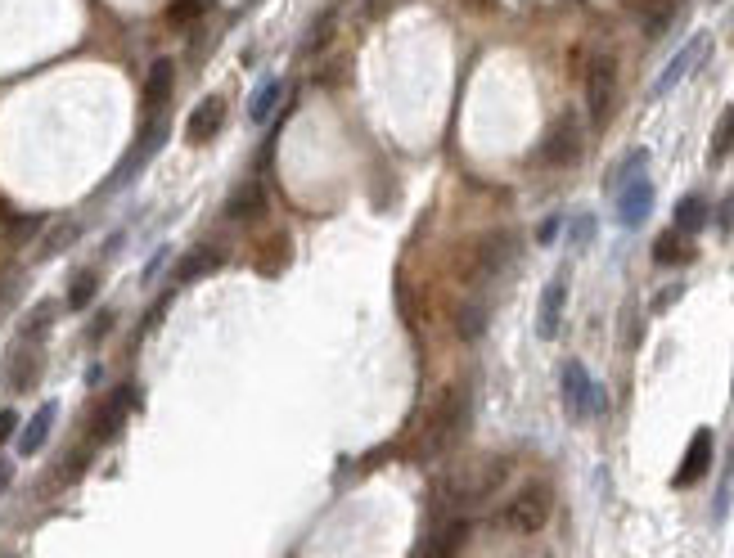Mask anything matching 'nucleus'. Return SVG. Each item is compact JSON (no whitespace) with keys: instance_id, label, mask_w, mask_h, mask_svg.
<instances>
[{"instance_id":"nucleus-1","label":"nucleus","mask_w":734,"mask_h":558,"mask_svg":"<svg viewBox=\"0 0 734 558\" xmlns=\"http://www.w3.org/2000/svg\"><path fill=\"white\" fill-rule=\"evenodd\" d=\"M469 419H473V392L464 383H451L437 405L428 410L424 419V432H419V446H415V459H437L446 450L460 446V437L469 432Z\"/></svg>"},{"instance_id":"nucleus-2","label":"nucleus","mask_w":734,"mask_h":558,"mask_svg":"<svg viewBox=\"0 0 734 558\" xmlns=\"http://www.w3.org/2000/svg\"><path fill=\"white\" fill-rule=\"evenodd\" d=\"M518 257V234L514 230H491L482 239H473L460 257V275L464 284H487V279H500Z\"/></svg>"},{"instance_id":"nucleus-3","label":"nucleus","mask_w":734,"mask_h":558,"mask_svg":"<svg viewBox=\"0 0 734 558\" xmlns=\"http://www.w3.org/2000/svg\"><path fill=\"white\" fill-rule=\"evenodd\" d=\"M505 477H509V459H500V455L464 459V464H455V473L446 477V500L478 504V500H487V495L496 491Z\"/></svg>"},{"instance_id":"nucleus-4","label":"nucleus","mask_w":734,"mask_h":558,"mask_svg":"<svg viewBox=\"0 0 734 558\" xmlns=\"http://www.w3.org/2000/svg\"><path fill=\"white\" fill-rule=\"evenodd\" d=\"M550 509H554V491H550V486H545V482H527L523 491L505 504L500 522H505L509 531H518V536H532V531H541L545 522H550Z\"/></svg>"},{"instance_id":"nucleus-5","label":"nucleus","mask_w":734,"mask_h":558,"mask_svg":"<svg viewBox=\"0 0 734 558\" xmlns=\"http://www.w3.org/2000/svg\"><path fill=\"white\" fill-rule=\"evenodd\" d=\"M586 104H590V122L604 126L613 117L617 104V59L613 54H595L586 68Z\"/></svg>"},{"instance_id":"nucleus-6","label":"nucleus","mask_w":734,"mask_h":558,"mask_svg":"<svg viewBox=\"0 0 734 558\" xmlns=\"http://www.w3.org/2000/svg\"><path fill=\"white\" fill-rule=\"evenodd\" d=\"M563 405H568L572 419H590V414L604 410V387L586 374L581 360H568V365H563Z\"/></svg>"},{"instance_id":"nucleus-7","label":"nucleus","mask_w":734,"mask_h":558,"mask_svg":"<svg viewBox=\"0 0 734 558\" xmlns=\"http://www.w3.org/2000/svg\"><path fill=\"white\" fill-rule=\"evenodd\" d=\"M577 158H581V122L572 113H563L559 122L545 131L541 162H545V167H572Z\"/></svg>"},{"instance_id":"nucleus-8","label":"nucleus","mask_w":734,"mask_h":558,"mask_svg":"<svg viewBox=\"0 0 734 558\" xmlns=\"http://www.w3.org/2000/svg\"><path fill=\"white\" fill-rule=\"evenodd\" d=\"M167 131H172V126H167V117H149V122H145V131H140V140H136V149H131L127 158H122V167L113 171L109 189H118V185H127V180H136V176H140V167H145V162L154 158L158 149H163Z\"/></svg>"},{"instance_id":"nucleus-9","label":"nucleus","mask_w":734,"mask_h":558,"mask_svg":"<svg viewBox=\"0 0 734 558\" xmlns=\"http://www.w3.org/2000/svg\"><path fill=\"white\" fill-rule=\"evenodd\" d=\"M464 540H469V522H464V518H446V522H437L424 540H419L415 558H455L464 549Z\"/></svg>"},{"instance_id":"nucleus-10","label":"nucleus","mask_w":734,"mask_h":558,"mask_svg":"<svg viewBox=\"0 0 734 558\" xmlns=\"http://www.w3.org/2000/svg\"><path fill=\"white\" fill-rule=\"evenodd\" d=\"M653 212V185L649 176H635L631 185L617 189V221L626 225V230H635V225H644Z\"/></svg>"},{"instance_id":"nucleus-11","label":"nucleus","mask_w":734,"mask_h":558,"mask_svg":"<svg viewBox=\"0 0 734 558\" xmlns=\"http://www.w3.org/2000/svg\"><path fill=\"white\" fill-rule=\"evenodd\" d=\"M221 126H226V99L208 95L190 113V122H185V140H190V144H208L212 135H221Z\"/></svg>"},{"instance_id":"nucleus-12","label":"nucleus","mask_w":734,"mask_h":558,"mask_svg":"<svg viewBox=\"0 0 734 558\" xmlns=\"http://www.w3.org/2000/svg\"><path fill=\"white\" fill-rule=\"evenodd\" d=\"M563 306H568V279H550L541 293V311H536V333H541L545 342L559 338V324H563Z\"/></svg>"},{"instance_id":"nucleus-13","label":"nucleus","mask_w":734,"mask_h":558,"mask_svg":"<svg viewBox=\"0 0 734 558\" xmlns=\"http://www.w3.org/2000/svg\"><path fill=\"white\" fill-rule=\"evenodd\" d=\"M707 464H712V432H707V428H698V432H694V441H689V450H685V459H680V468H676V477H671V482H676V486H694L698 477L707 473Z\"/></svg>"},{"instance_id":"nucleus-14","label":"nucleus","mask_w":734,"mask_h":558,"mask_svg":"<svg viewBox=\"0 0 734 558\" xmlns=\"http://www.w3.org/2000/svg\"><path fill=\"white\" fill-rule=\"evenodd\" d=\"M707 50H712V45H707V36H694V41H689V45H685V50H680V54H676V59H671V63H667V72H662V77H658V81H653V95H658V99H662V95H667V90H671V86H676V81H680V77H685V72H689V68H694V63H698V59H703V54H707Z\"/></svg>"},{"instance_id":"nucleus-15","label":"nucleus","mask_w":734,"mask_h":558,"mask_svg":"<svg viewBox=\"0 0 734 558\" xmlns=\"http://www.w3.org/2000/svg\"><path fill=\"white\" fill-rule=\"evenodd\" d=\"M266 212V189H262V180H244V185L230 194V203H226V216L230 221H257V216Z\"/></svg>"},{"instance_id":"nucleus-16","label":"nucleus","mask_w":734,"mask_h":558,"mask_svg":"<svg viewBox=\"0 0 734 558\" xmlns=\"http://www.w3.org/2000/svg\"><path fill=\"white\" fill-rule=\"evenodd\" d=\"M172 86H176L172 59H154V68H149V77H145V113H158V108H167V99H172Z\"/></svg>"},{"instance_id":"nucleus-17","label":"nucleus","mask_w":734,"mask_h":558,"mask_svg":"<svg viewBox=\"0 0 734 558\" xmlns=\"http://www.w3.org/2000/svg\"><path fill=\"white\" fill-rule=\"evenodd\" d=\"M55 419H59V405L55 401H46L37 414L28 419V428H23V437H19V455H37L41 446H46V437H50V428H55Z\"/></svg>"},{"instance_id":"nucleus-18","label":"nucleus","mask_w":734,"mask_h":558,"mask_svg":"<svg viewBox=\"0 0 734 558\" xmlns=\"http://www.w3.org/2000/svg\"><path fill=\"white\" fill-rule=\"evenodd\" d=\"M127 405H131V387H122V392H113L109 401H104V410L95 414V441L118 437V428L127 423Z\"/></svg>"},{"instance_id":"nucleus-19","label":"nucleus","mask_w":734,"mask_h":558,"mask_svg":"<svg viewBox=\"0 0 734 558\" xmlns=\"http://www.w3.org/2000/svg\"><path fill=\"white\" fill-rule=\"evenodd\" d=\"M676 14H680V0H644V5H640L644 36H649V41L667 36V27L676 23Z\"/></svg>"},{"instance_id":"nucleus-20","label":"nucleus","mask_w":734,"mask_h":558,"mask_svg":"<svg viewBox=\"0 0 734 558\" xmlns=\"http://www.w3.org/2000/svg\"><path fill=\"white\" fill-rule=\"evenodd\" d=\"M226 261V252L221 248H194L190 257L176 266V284H194V279H203V275H212V270Z\"/></svg>"},{"instance_id":"nucleus-21","label":"nucleus","mask_w":734,"mask_h":558,"mask_svg":"<svg viewBox=\"0 0 734 558\" xmlns=\"http://www.w3.org/2000/svg\"><path fill=\"white\" fill-rule=\"evenodd\" d=\"M653 261H658V266H685V261H694V248H685L680 234L667 230V234L653 239Z\"/></svg>"},{"instance_id":"nucleus-22","label":"nucleus","mask_w":734,"mask_h":558,"mask_svg":"<svg viewBox=\"0 0 734 558\" xmlns=\"http://www.w3.org/2000/svg\"><path fill=\"white\" fill-rule=\"evenodd\" d=\"M707 225V203L698 194L680 198L676 203V234H698Z\"/></svg>"},{"instance_id":"nucleus-23","label":"nucleus","mask_w":734,"mask_h":558,"mask_svg":"<svg viewBox=\"0 0 734 558\" xmlns=\"http://www.w3.org/2000/svg\"><path fill=\"white\" fill-rule=\"evenodd\" d=\"M482 329H487V306L464 302L460 311H455V333H460L464 342H473V338H482Z\"/></svg>"},{"instance_id":"nucleus-24","label":"nucleus","mask_w":734,"mask_h":558,"mask_svg":"<svg viewBox=\"0 0 734 558\" xmlns=\"http://www.w3.org/2000/svg\"><path fill=\"white\" fill-rule=\"evenodd\" d=\"M280 95H284V81H280V77L262 81V86L253 90V104H248V117H253V122H266V117H271V108L280 104Z\"/></svg>"},{"instance_id":"nucleus-25","label":"nucleus","mask_w":734,"mask_h":558,"mask_svg":"<svg viewBox=\"0 0 734 558\" xmlns=\"http://www.w3.org/2000/svg\"><path fill=\"white\" fill-rule=\"evenodd\" d=\"M37 374H41V356H37V351H23V356L10 365V387H14V392H32Z\"/></svg>"},{"instance_id":"nucleus-26","label":"nucleus","mask_w":734,"mask_h":558,"mask_svg":"<svg viewBox=\"0 0 734 558\" xmlns=\"http://www.w3.org/2000/svg\"><path fill=\"white\" fill-rule=\"evenodd\" d=\"M77 234H82V221H73V216H68V221H59L55 230L46 234V243H41V257H59L64 248H73Z\"/></svg>"},{"instance_id":"nucleus-27","label":"nucleus","mask_w":734,"mask_h":558,"mask_svg":"<svg viewBox=\"0 0 734 558\" xmlns=\"http://www.w3.org/2000/svg\"><path fill=\"white\" fill-rule=\"evenodd\" d=\"M95 293H100V275H95V270H82V275L73 279V288H68V306H73V311H86V306L95 302Z\"/></svg>"},{"instance_id":"nucleus-28","label":"nucleus","mask_w":734,"mask_h":558,"mask_svg":"<svg viewBox=\"0 0 734 558\" xmlns=\"http://www.w3.org/2000/svg\"><path fill=\"white\" fill-rule=\"evenodd\" d=\"M55 311H59V306H55V302H41V306H37V311H32V315H28V320H23L19 338H23V342H32V338H37V333H46V329H50V324H55Z\"/></svg>"},{"instance_id":"nucleus-29","label":"nucleus","mask_w":734,"mask_h":558,"mask_svg":"<svg viewBox=\"0 0 734 558\" xmlns=\"http://www.w3.org/2000/svg\"><path fill=\"white\" fill-rule=\"evenodd\" d=\"M734 149V104L721 113V122H716V131H712V153L716 158H725V153Z\"/></svg>"},{"instance_id":"nucleus-30","label":"nucleus","mask_w":734,"mask_h":558,"mask_svg":"<svg viewBox=\"0 0 734 558\" xmlns=\"http://www.w3.org/2000/svg\"><path fill=\"white\" fill-rule=\"evenodd\" d=\"M203 9H208V0H176V5H167V23L185 27V23H194V18H203Z\"/></svg>"},{"instance_id":"nucleus-31","label":"nucleus","mask_w":734,"mask_h":558,"mask_svg":"<svg viewBox=\"0 0 734 558\" xmlns=\"http://www.w3.org/2000/svg\"><path fill=\"white\" fill-rule=\"evenodd\" d=\"M640 167H649V153H644V149H635V153H631V158H626V162H622V167H617V176H613V180H608V185H613V189L631 185V180H635V176H640Z\"/></svg>"},{"instance_id":"nucleus-32","label":"nucleus","mask_w":734,"mask_h":558,"mask_svg":"<svg viewBox=\"0 0 734 558\" xmlns=\"http://www.w3.org/2000/svg\"><path fill=\"white\" fill-rule=\"evenodd\" d=\"M37 225H41V216H19V212H10V221L0 225V230H5V239L23 243V239H28L32 230H37Z\"/></svg>"},{"instance_id":"nucleus-33","label":"nucleus","mask_w":734,"mask_h":558,"mask_svg":"<svg viewBox=\"0 0 734 558\" xmlns=\"http://www.w3.org/2000/svg\"><path fill=\"white\" fill-rule=\"evenodd\" d=\"M329 36H334V14H320L316 18V32H307V41H302V50H320V45L329 41Z\"/></svg>"},{"instance_id":"nucleus-34","label":"nucleus","mask_w":734,"mask_h":558,"mask_svg":"<svg viewBox=\"0 0 734 558\" xmlns=\"http://www.w3.org/2000/svg\"><path fill=\"white\" fill-rule=\"evenodd\" d=\"M716 225H721V230L734 239V189H730V194H725V203L716 207Z\"/></svg>"},{"instance_id":"nucleus-35","label":"nucleus","mask_w":734,"mask_h":558,"mask_svg":"<svg viewBox=\"0 0 734 558\" xmlns=\"http://www.w3.org/2000/svg\"><path fill=\"white\" fill-rule=\"evenodd\" d=\"M14 428H19V414H14V410H0V446L14 437Z\"/></svg>"},{"instance_id":"nucleus-36","label":"nucleus","mask_w":734,"mask_h":558,"mask_svg":"<svg viewBox=\"0 0 734 558\" xmlns=\"http://www.w3.org/2000/svg\"><path fill=\"white\" fill-rule=\"evenodd\" d=\"M590 230H595V225H590V216H581V221L572 225V239H577V248H581V243L590 239Z\"/></svg>"},{"instance_id":"nucleus-37","label":"nucleus","mask_w":734,"mask_h":558,"mask_svg":"<svg viewBox=\"0 0 734 558\" xmlns=\"http://www.w3.org/2000/svg\"><path fill=\"white\" fill-rule=\"evenodd\" d=\"M361 5H365V14L370 18H379V14H388L392 9V0H361Z\"/></svg>"},{"instance_id":"nucleus-38","label":"nucleus","mask_w":734,"mask_h":558,"mask_svg":"<svg viewBox=\"0 0 734 558\" xmlns=\"http://www.w3.org/2000/svg\"><path fill=\"white\" fill-rule=\"evenodd\" d=\"M10 482H14V464L10 459H0V495L10 491Z\"/></svg>"},{"instance_id":"nucleus-39","label":"nucleus","mask_w":734,"mask_h":558,"mask_svg":"<svg viewBox=\"0 0 734 558\" xmlns=\"http://www.w3.org/2000/svg\"><path fill=\"white\" fill-rule=\"evenodd\" d=\"M554 234H559V216H550V221H545L541 230H536V239H541V243H550Z\"/></svg>"},{"instance_id":"nucleus-40","label":"nucleus","mask_w":734,"mask_h":558,"mask_svg":"<svg viewBox=\"0 0 734 558\" xmlns=\"http://www.w3.org/2000/svg\"><path fill=\"white\" fill-rule=\"evenodd\" d=\"M676 297H680V288H667V293L658 297V306H653V311H662V306H671V302H676Z\"/></svg>"},{"instance_id":"nucleus-41","label":"nucleus","mask_w":734,"mask_h":558,"mask_svg":"<svg viewBox=\"0 0 734 558\" xmlns=\"http://www.w3.org/2000/svg\"><path fill=\"white\" fill-rule=\"evenodd\" d=\"M104 329H109V311H104V315H100V320H95V324H91V338H100V333H104Z\"/></svg>"},{"instance_id":"nucleus-42","label":"nucleus","mask_w":734,"mask_h":558,"mask_svg":"<svg viewBox=\"0 0 734 558\" xmlns=\"http://www.w3.org/2000/svg\"><path fill=\"white\" fill-rule=\"evenodd\" d=\"M10 212H14V207H10V203H5V198H0V225L10 221Z\"/></svg>"}]
</instances>
